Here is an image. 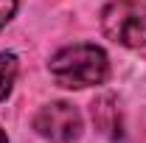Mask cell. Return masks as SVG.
I'll return each instance as SVG.
<instances>
[{
  "instance_id": "cell-1",
  "label": "cell",
  "mask_w": 146,
  "mask_h": 143,
  "mask_svg": "<svg viewBox=\"0 0 146 143\" xmlns=\"http://www.w3.org/2000/svg\"><path fill=\"white\" fill-rule=\"evenodd\" d=\"M48 68H51V76L59 87L82 90V87L104 84L110 73V62L98 45L79 42V45H68V48L56 51Z\"/></svg>"
},
{
  "instance_id": "cell-2",
  "label": "cell",
  "mask_w": 146,
  "mask_h": 143,
  "mask_svg": "<svg viewBox=\"0 0 146 143\" xmlns=\"http://www.w3.org/2000/svg\"><path fill=\"white\" fill-rule=\"evenodd\" d=\"M101 31L107 39L124 48L146 45V3L141 0H115L101 11Z\"/></svg>"
},
{
  "instance_id": "cell-3",
  "label": "cell",
  "mask_w": 146,
  "mask_h": 143,
  "mask_svg": "<svg viewBox=\"0 0 146 143\" xmlns=\"http://www.w3.org/2000/svg\"><path fill=\"white\" fill-rule=\"evenodd\" d=\"M34 129L45 138V140L54 143H73L82 135V115L79 109L68 104V101H56L42 107L34 115Z\"/></svg>"
},
{
  "instance_id": "cell-4",
  "label": "cell",
  "mask_w": 146,
  "mask_h": 143,
  "mask_svg": "<svg viewBox=\"0 0 146 143\" xmlns=\"http://www.w3.org/2000/svg\"><path fill=\"white\" fill-rule=\"evenodd\" d=\"M115 101H112V95H104V98H98L96 104H93V118H96V124L98 129L110 135V138H115L121 129H118V109L112 107Z\"/></svg>"
},
{
  "instance_id": "cell-5",
  "label": "cell",
  "mask_w": 146,
  "mask_h": 143,
  "mask_svg": "<svg viewBox=\"0 0 146 143\" xmlns=\"http://www.w3.org/2000/svg\"><path fill=\"white\" fill-rule=\"evenodd\" d=\"M17 56L14 54H0V101L11 93V84H14V79H17Z\"/></svg>"
},
{
  "instance_id": "cell-6",
  "label": "cell",
  "mask_w": 146,
  "mask_h": 143,
  "mask_svg": "<svg viewBox=\"0 0 146 143\" xmlns=\"http://www.w3.org/2000/svg\"><path fill=\"white\" fill-rule=\"evenodd\" d=\"M14 11H17V0H0V28L14 17Z\"/></svg>"
},
{
  "instance_id": "cell-7",
  "label": "cell",
  "mask_w": 146,
  "mask_h": 143,
  "mask_svg": "<svg viewBox=\"0 0 146 143\" xmlns=\"http://www.w3.org/2000/svg\"><path fill=\"white\" fill-rule=\"evenodd\" d=\"M0 143H9V140H6V132H3V129H0Z\"/></svg>"
}]
</instances>
